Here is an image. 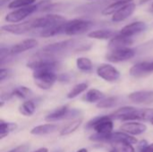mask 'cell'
Here are the masks:
<instances>
[{
    "label": "cell",
    "instance_id": "6da1fadb",
    "mask_svg": "<svg viewBox=\"0 0 153 152\" xmlns=\"http://www.w3.org/2000/svg\"><path fill=\"white\" fill-rule=\"evenodd\" d=\"M76 45H77L76 39H67V40H63V41H59L56 43H52V44L45 46L38 55L41 56L55 58L56 55L62 54L72 48H74L75 50H77Z\"/></svg>",
    "mask_w": 153,
    "mask_h": 152
},
{
    "label": "cell",
    "instance_id": "7a4b0ae2",
    "mask_svg": "<svg viewBox=\"0 0 153 152\" xmlns=\"http://www.w3.org/2000/svg\"><path fill=\"white\" fill-rule=\"evenodd\" d=\"M85 129L94 130L99 134H110L113 133L114 124L113 119L109 116H100L90 120L85 125Z\"/></svg>",
    "mask_w": 153,
    "mask_h": 152
},
{
    "label": "cell",
    "instance_id": "3957f363",
    "mask_svg": "<svg viewBox=\"0 0 153 152\" xmlns=\"http://www.w3.org/2000/svg\"><path fill=\"white\" fill-rule=\"evenodd\" d=\"M67 21L65 16L57 13H48L44 16L32 20L33 29H48L65 23Z\"/></svg>",
    "mask_w": 153,
    "mask_h": 152
},
{
    "label": "cell",
    "instance_id": "277c9868",
    "mask_svg": "<svg viewBox=\"0 0 153 152\" xmlns=\"http://www.w3.org/2000/svg\"><path fill=\"white\" fill-rule=\"evenodd\" d=\"M32 77L36 86L45 90L52 88L58 78L53 71H35Z\"/></svg>",
    "mask_w": 153,
    "mask_h": 152
},
{
    "label": "cell",
    "instance_id": "5b68a950",
    "mask_svg": "<svg viewBox=\"0 0 153 152\" xmlns=\"http://www.w3.org/2000/svg\"><path fill=\"white\" fill-rule=\"evenodd\" d=\"M93 26V22L89 20L74 19L65 23V34L74 36L88 31Z\"/></svg>",
    "mask_w": 153,
    "mask_h": 152
},
{
    "label": "cell",
    "instance_id": "8992f818",
    "mask_svg": "<svg viewBox=\"0 0 153 152\" xmlns=\"http://www.w3.org/2000/svg\"><path fill=\"white\" fill-rule=\"evenodd\" d=\"M80 113L81 112L77 109H70L67 106H62L48 114L45 117V121L48 123H53L64 119H71L79 116Z\"/></svg>",
    "mask_w": 153,
    "mask_h": 152
},
{
    "label": "cell",
    "instance_id": "52a82bcc",
    "mask_svg": "<svg viewBox=\"0 0 153 152\" xmlns=\"http://www.w3.org/2000/svg\"><path fill=\"white\" fill-rule=\"evenodd\" d=\"M39 9V4H32V5L23 7V8H19L6 14L4 17V20L5 22H11V23H19L20 22H22V20H24L28 16L32 14Z\"/></svg>",
    "mask_w": 153,
    "mask_h": 152
},
{
    "label": "cell",
    "instance_id": "ba28073f",
    "mask_svg": "<svg viewBox=\"0 0 153 152\" xmlns=\"http://www.w3.org/2000/svg\"><path fill=\"white\" fill-rule=\"evenodd\" d=\"M135 56V50L131 47L120 48L116 50H111L107 56L106 58L111 63H120L132 59Z\"/></svg>",
    "mask_w": 153,
    "mask_h": 152
},
{
    "label": "cell",
    "instance_id": "9c48e42d",
    "mask_svg": "<svg viewBox=\"0 0 153 152\" xmlns=\"http://www.w3.org/2000/svg\"><path fill=\"white\" fill-rule=\"evenodd\" d=\"M97 74L99 77L106 82H113L120 78V72L109 64H102L97 68Z\"/></svg>",
    "mask_w": 153,
    "mask_h": 152
},
{
    "label": "cell",
    "instance_id": "30bf717a",
    "mask_svg": "<svg viewBox=\"0 0 153 152\" xmlns=\"http://www.w3.org/2000/svg\"><path fill=\"white\" fill-rule=\"evenodd\" d=\"M2 30L9 32L11 34H15V35H21L27 33L33 29L32 26V20L26 21L23 22H19V23H13V24H7L2 26Z\"/></svg>",
    "mask_w": 153,
    "mask_h": 152
},
{
    "label": "cell",
    "instance_id": "8fae6325",
    "mask_svg": "<svg viewBox=\"0 0 153 152\" xmlns=\"http://www.w3.org/2000/svg\"><path fill=\"white\" fill-rule=\"evenodd\" d=\"M120 130L132 136H137L147 131V125L139 122H126L120 126Z\"/></svg>",
    "mask_w": 153,
    "mask_h": 152
},
{
    "label": "cell",
    "instance_id": "7c38bea8",
    "mask_svg": "<svg viewBox=\"0 0 153 152\" xmlns=\"http://www.w3.org/2000/svg\"><path fill=\"white\" fill-rule=\"evenodd\" d=\"M147 27H148L147 24L143 22H132V23L125 26L119 31V33L124 36L133 38L134 36L145 31L147 30Z\"/></svg>",
    "mask_w": 153,
    "mask_h": 152
},
{
    "label": "cell",
    "instance_id": "4fadbf2b",
    "mask_svg": "<svg viewBox=\"0 0 153 152\" xmlns=\"http://www.w3.org/2000/svg\"><path fill=\"white\" fill-rule=\"evenodd\" d=\"M133 43H134L133 38L126 37V36H124V35L118 33L109 40L108 48L111 50L126 48V47H129L131 45H133Z\"/></svg>",
    "mask_w": 153,
    "mask_h": 152
},
{
    "label": "cell",
    "instance_id": "5bb4252c",
    "mask_svg": "<svg viewBox=\"0 0 153 152\" xmlns=\"http://www.w3.org/2000/svg\"><path fill=\"white\" fill-rule=\"evenodd\" d=\"M129 99L136 104H150L153 102V91L138 90L132 92L128 96Z\"/></svg>",
    "mask_w": 153,
    "mask_h": 152
},
{
    "label": "cell",
    "instance_id": "9a60e30c",
    "mask_svg": "<svg viewBox=\"0 0 153 152\" xmlns=\"http://www.w3.org/2000/svg\"><path fill=\"white\" fill-rule=\"evenodd\" d=\"M37 46H38V41L35 39H27L13 45L12 47H10V52L12 56L18 55L25 51H28L30 49H32L36 47Z\"/></svg>",
    "mask_w": 153,
    "mask_h": 152
},
{
    "label": "cell",
    "instance_id": "2e32d148",
    "mask_svg": "<svg viewBox=\"0 0 153 152\" xmlns=\"http://www.w3.org/2000/svg\"><path fill=\"white\" fill-rule=\"evenodd\" d=\"M135 7H136V4L134 2L126 4L122 9H120L118 12H117L115 14L112 15V22H123V21L126 20L128 17H130L134 13V12L135 10Z\"/></svg>",
    "mask_w": 153,
    "mask_h": 152
},
{
    "label": "cell",
    "instance_id": "e0dca14e",
    "mask_svg": "<svg viewBox=\"0 0 153 152\" xmlns=\"http://www.w3.org/2000/svg\"><path fill=\"white\" fill-rule=\"evenodd\" d=\"M58 129H59V126L57 125L49 123V124H44V125H40L33 127L30 130V133L32 135L43 136V135L53 133L56 132Z\"/></svg>",
    "mask_w": 153,
    "mask_h": 152
},
{
    "label": "cell",
    "instance_id": "ac0fdd59",
    "mask_svg": "<svg viewBox=\"0 0 153 152\" xmlns=\"http://www.w3.org/2000/svg\"><path fill=\"white\" fill-rule=\"evenodd\" d=\"M133 2H134L133 0H117V1H114L112 4H110L108 6H106L101 11V13L103 15L115 14L117 12H118L124 6H126V4H128L130 3H133Z\"/></svg>",
    "mask_w": 153,
    "mask_h": 152
},
{
    "label": "cell",
    "instance_id": "d6986e66",
    "mask_svg": "<svg viewBox=\"0 0 153 152\" xmlns=\"http://www.w3.org/2000/svg\"><path fill=\"white\" fill-rule=\"evenodd\" d=\"M137 110L138 109L134 108V107H123V108H120L117 109L112 114H110L109 116L113 120L116 119V120H122V121H124L127 116H129L130 115L134 114Z\"/></svg>",
    "mask_w": 153,
    "mask_h": 152
},
{
    "label": "cell",
    "instance_id": "ffe728a7",
    "mask_svg": "<svg viewBox=\"0 0 153 152\" xmlns=\"http://www.w3.org/2000/svg\"><path fill=\"white\" fill-rule=\"evenodd\" d=\"M117 35L116 31L112 30H107V29H102V30H97L91 31L88 33V37L91 39H111Z\"/></svg>",
    "mask_w": 153,
    "mask_h": 152
},
{
    "label": "cell",
    "instance_id": "44dd1931",
    "mask_svg": "<svg viewBox=\"0 0 153 152\" xmlns=\"http://www.w3.org/2000/svg\"><path fill=\"white\" fill-rule=\"evenodd\" d=\"M103 99H105L104 93L97 89L89 90L83 97V99L88 103H99Z\"/></svg>",
    "mask_w": 153,
    "mask_h": 152
},
{
    "label": "cell",
    "instance_id": "7402d4cb",
    "mask_svg": "<svg viewBox=\"0 0 153 152\" xmlns=\"http://www.w3.org/2000/svg\"><path fill=\"white\" fill-rule=\"evenodd\" d=\"M60 34H65V23L42 30L39 35L42 38H50V37H55Z\"/></svg>",
    "mask_w": 153,
    "mask_h": 152
},
{
    "label": "cell",
    "instance_id": "603a6c76",
    "mask_svg": "<svg viewBox=\"0 0 153 152\" xmlns=\"http://www.w3.org/2000/svg\"><path fill=\"white\" fill-rule=\"evenodd\" d=\"M135 72L140 76H143L150 73H153V60L140 62L139 64L137 63L135 65Z\"/></svg>",
    "mask_w": 153,
    "mask_h": 152
},
{
    "label": "cell",
    "instance_id": "cb8c5ba5",
    "mask_svg": "<svg viewBox=\"0 0 153 152\" xmlns=\"http://www.w3.org/2000/svg\"><path fill=\"white\" fill-rule=\"evenodd\" d=\"M36 111L35 103L32 100H26L19 107V112L24 116H31Z\"/></svg>",
    "mask_w": 153,
    "mask_h": 152
},
{
    "label": "cell",
    "instance_id": "d4e9b609",
    "mask_svg": "<svg viewBox=\"0 0 153 152\" xmlns=\"http://www.w3.org/2000/svg\"><path fill=\"white\" fill-rule=\"evenodd\" d=\"M82 124V118H77L74 121H72L71 123H69L65 127H64L61 131H60V135L61 136H66L69 135L73 133H74Z\"/></svg>",
    "mask_w": 153,
    "mask_h": 152
},
{
    "label": "cell",
    "instance_id": "484cf974",
    "mask_svg": "<svg viewBox=\"0 0 153 152\" xmlns=\"http://www.w3.org/2000/svg\"><path fill=\"white\" fill-rule=\"evenodd\" d=\"M76 66L80 71L84 72V73H90V72H91V70L93 68L91 60L88 57H83V56L77 58Z\"/></svg>",
    "mask_w": 153,
    "mask_h": 152
},
{
    "label": "cell",
    "instance_id": "4316f807",
    "mask_svg": "<svg viewBox=\"0 0 153 152\" xmlns=\"http://www.w3.org/2000/svg\"><path fill=\"white\" fill-rule=\"evenodd\" d=\"M17 125L12 122H4V120L0 121V138L3 139L7 136L10 133L16 130Z\"/></svg>",
    "mask_w": 153,
    "mask_h": 152
},
{
    "label": "cell",
    "instance_id": "83f0119b",
    "mask_svg": "<svg viewBox=\"0 0 153 152\" xmlns=\"http://www.w3.org/2000/svg\"><path fill=\"white\" fill-rule=\"evenodd\" d=\"M32 95V91L30 89L25 87V86H19L16 87L14 90H13V91L11 92V96L12 97H16L18 99H28Z\"/></svg>",
    "mask_w": 153,
    "mask_h": 152
},
{
    "label": "cell",
    "instance_id": "f1b7e54d",
    "mask_svg": "<svg viewBox=\"0 0 153 152\" xmlns=\"http://www.w3.org/2000/svg\"><path fill=\"white\" fill-rule=\"evenodd\" d=\"M88 89V83L86 82H81V83H78L76 85L74 86V88L68 92L67 94V99H75L76 97H78L80 94H82V92H84L86 90Z\"/></svg>",
    "mask_w": 153,
    "mask_h": 152
},
{
    "label": "cell",
    "instance_id": "f546056e",
    "mask_svg": "<svg viewBox=\"0 0 153 152\" xmlns=\"http://www.w3.org/2000/svg\"><path fill=\"white\" fill-rule=\"evenodd\" d=\"M118 102L117 97H108L105 98L102 100H100L99 103H97L98 108H114Z\"/></svg>",
    "mask_w": 153,
    "mask_h": 152
},
{
    "label": "cell",
    "instance_id": "4dcf8cb0",
    "mask_svg": "<svg viewBox=\"0 0 153 152\" xmlns=\"http://www.w3.org/2000/svg\"><path fill=\"white\" fill-rule=\"evenodd\" d=\"M36 0H13L8 4V8L10 9H19L27 7L34 4Z\"/></svg>",
    "mask_w": 153,
    "mask_h": 152
},
{
    "label": "cell",
    "instance_id": "1f68e13d",
    "mask_svg": "<svg viewBox=\"0 0 153 152\" xmlns=\"http://www.w3.org/2000/svg\"><path fill=\"white\" fill-rule=\"evenodd\" d=\"M114 150L116 152H135V149L133 144L129 143H119L114 145Z\"/></svg>",
    "mask_w": 153,
    "mask_h": 152
},
{
    "label": "cell",
    "instance_id": "d6a6232c",
    "mask_svg": "<svg viewBox=\"0 0 153 152\" xmlns=\"http://www.w3.org/2000/svg\"><path fill=\"white\" fill-rule=\"evenodd\" d=\"M30 144H22V145H19V146L10 150L7 152H28L30 151Z\"/></svg>",
    "mask_w": 153,
    "mask_h": 152
},
{
    "label": "cell",
    "instance_id": "836d02e7",
    "mask_svg": "<svg viewBox=\"0 0 153 152\" xmlns=\"http://www.w3.org/2000/svg\"><path fill=\"white\" fill-rule=\"evenodd\" d=\"M11 74V71L9 69H5V68H1L0 70V82H4L5 79H7L9 77V75Z\"/></svg>",
    "mask_w": 153,
    "mask_h": 152
},
{
    "label": "cell",
    "instance_id": "e575fe53",
    "mask_svg": "<svg viewBox=\"0 0 153 152\" xmlns=\"http://www.w3.org/2000/svg\"><path fill=\"white\" fill-rule=\"evenodd\" d=\"M138 152H153V142L151 144H148L146 147L139 150Z\"/></svg>",
    "mask_w": 153,
    "mask_h": 152
},
{
    "label": "cell",
    "instance_id": "d590c367",
    "mask_svg": "<svg viewBox=\"0 0 153 152\" xmlns=\"http://www.w3.org/2000/svg\"><path fill=\"white\" fill-rule=\"evenodd\" d=\"M33 152H48V150L47 148H40V149H39V150H37V151Z\"/></svg>",
    "mask_w": 153,
    "mask_h": 152
},
{
    "label": "cell",
    "instance_id": "8d00e7d4",
    "mask_svg": "<svg viewBox=\"0 0 153 152\" xmlns=\"http://www.w3.org/2000/svg\"><path fill=\"white\" fill-rule=\"evenodd\" d=\"M151 0H140L139 1V4H146V3H149Z\"/></svg>",
    "mask_w": 153,
    "mask_h": 152
},
{
    "label": "cell",
    "instance_id": "74e56055",
    "mask_svg": "<svg viewBox=\"0 0 153 152\" xmlns=\"http://www.w3.org/2000/svg\"><path fill=\"white\" fill-rule=\"evenodd\" d=\"M76 152H88V150H87V149H85V148H82V149L78 150Z\"/></svg>",
    "mask_w": 153,
    "mask_h": 152
},
{
    "label": "cell",
    "instance_id": "f35d334b",
    "mask_svg": "<svg viewBox=\"0 0 153 152\" xmlns=\"http://www.w3.org/2000/svg\"><path fill=\"white\" fill-rule=\"evenodd\" d=\"M150 11H151V13H153V3L151 4V7H150Z\"/></svg>",
    "mask_w": 153,
    "mask_h": 152
},
{
    "label": "cell",
    "instance_id": "ab89813d",
    "mask_svg": "<svg viewBox=\"0 0 153 152\" xmlns=\"http://www.w3.org/2000/svg\"><path fill=\"white\" fill-rule=\"evenodd\" d=\"M150 122L152 123V125H153V118H152V120H151V121H150Z\"/></svg>",
    "mask_w": 153,
    "mask_h": 152
},
{
    "label": "cell",
    "instance_id": "60d3db41",
    "mask_svg": "<svg viewBox=\"0 0 153 152\" xmlns=\"http://www.w3.org/2000/svg\"><path fill=\"white\" fill-rule=\"evenodd\" d=\"M109 152H116V151H115V150H112V151H110Z\"/></svg>",
    "mask_w": 153,
    "mask_h": 152
},
{
    "label": "cell",
    "instance_id": "b9f144b4",
    "mask_svg": "<svg viewBox=\"0 0 153 152\" xmlns=\"http://www.w3.org/2000/svg\"><path fill=\"white\" fill-rule=\"evenodd\" d=\"M113 1H117V0H113Z\"/></svg>",
    "mask_w": 153,
    "mask_h": 152
}]
</instances>
